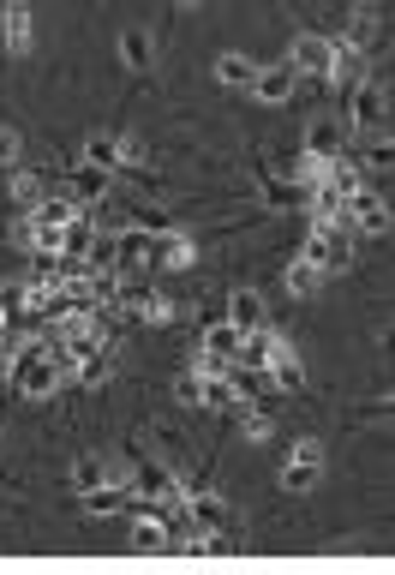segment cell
I'll return each instance as SVG.
<instances>
[{
  "instance_id": "cell-1",
  "label": "cell",
  "mask_w": 395,
  "mask_h": 575,
  "mask_svg": "<svg viewBox=\"0 0 395 575\" xmlns=\"http://www.w3.org/2000/svg\"><path fill=\"white\" fill-rule=\"evenodd\" d=\"M300 258H312V264L330 276V270H348V264H354V240H348V228H342L336 216H312V234H306Z\"/></svg>"
},
{
  "instance_id": "cell-2",
  "label": "cell",
  "mask_w": 395,
  "mask_h": 575,
  "mask_svg": "<svg viewBox=\"0 0 395 575\" xmlns=\"http://www.w3.org/2000/svg\"><path fill=\"white\" fill-rule=\"evenodd\" d=\"M288 66L306 72V78L336 84V72H342V42H330V36H300V42L288 48Z\"/></svg>"
},
{
  "instance_id": "cell-3",
  "label": "cell",
  "mask_w": 395,
  "mask_h": 575,
  "mask_svg": "<svg viewBox=\"0 0 395 575\" xmlns=\"http://www.w3.org/2000/svg\"><path fill=\"white\" fill-rule=\"evenodd\" d=\"M348 120H354V132H390V96H384V84H354V96H348Z\"/></svg>"
},
{
  "instance_id": "cell-4",
  "label": "cell",
  "mask_w": 395,
  "mask_h": 575,
  "mask_svg": "<svg viewBox=\"0 0 395 575\" xmlns=\"http://www.w3.org/2000/svg\"><path fill=\"white\" fill-rule=\"evenodd\" d=\"M318 480H324V444L318 438H300L288 450V462H282V486L288 492H312Z\"/></svg>"
},
{
  "instance_id": "cell-5",
  "label": "cell",
  "mask_w": 395,
  "mask_h": 575,
  "mask_svg": "<svg viewBox=\"0 0 395 575\" xmlns=\"http://www.w3.org/2000/svg\"><path fill=\"white\" fill-rule=\"evenodd\" d=\"M180 510H186L192 534H228V522H234V510H228V498H222V492H186V498H180Z\"/></svg>"
},
{
  "instance_id": "cell-6",
  "label": "cell",
  "mask_w": 395,
  "mask_h": 575,
  "mask_svg": "<svg viewBox=\"0 0 395 575\" xmlns=\"http://www.w3.org/2000/svg\"><path fill=\"white\" fill-rule=\"evenodd\" d=\"M84 156L96 162V168H120V162H144V144H132V138H120V132H96L90 144H84Z\"/></svg>"
},
{
  "instance_id": "cell-7",
  "label": "cell",
  "mask_w": 395,
  "mask_h": 575,
  "mask_svg": "<svg viewBox=\"0 0 395 575\" xmlns=\"http://www.w3.org/2000/svg\"><path fill=\"white\" fill-rule=\"evenodd\" d=\"M150 258H156V246H150V234H144V228L114 234V276H132V270H144Z\"/></svg>"
},
{
  "instance_id": "cell-8",
  "label": "cell",
  "mask_w": 395,
  "mask_h": 575,
  "mask_svg": "<svg viewBox=\"0 0 395 575\" xmlns=\"http://www.w3.org/2000/svg\"><path fill=\"white\" fill-rule=\"evenodd\" d=\"M126 492H138V498H156V504H168V498H180V486H174V474H168V468H156V462H138V468L126 474Z\"/></svg>"
},
{
  "instance_id": "cell-9",
  "label": "cell",
  "mask_w": 395,
  "mask_h": 575,
  "mask_svg": "<svg viewBox=\"0 0 395 575\" xmlns=\"http://www.w3.org/2000/svg\"><path fill=\"white\" fill-rule=\"evenodd\" d=\"M294 84H300V72L282 60V66H258V78H252V96L258 102H288L294 96Z\"/></svg>"
},
{
  "instance_id": "cell-10",
  "label": "cell",
  "mask_w": 395,
  "mask_h": 575,
  "mask_svg": "<svg viewBox=\"0 0 395 575\" xmlns=\"http://www.w3.org/2000/svg\"><path fill=\"white\" fill-rule=\"evenodd\" d=\"M264 384H270V390H300V384H306V366H300V354H294L288 342L264 360Z\"/></svg>"
},
{
  "instance_id": "cell-11",
  "label": "cell",
  "mask_w": 395,
  "mask_h": 575,
  "mask_svg": "<svg viewBox=\"0 0 395 575\" xmlns=\"http://www.w3.org/2000/svg\"><path fill=\"white\" fill-rule=\"evenodd\" d=\"M0 36H6L12 54L30 48V6H24V0H6V12H0Z\"/></svg>"
},
{
  "instance_id": "cell-12",
  "label": "cell",
  "mask_w": 395,
  "mask_h": 575,
  "mask_svg": "<svg viewBox=\"0 0 395 575\" xmlns=\"http://www.w3.org/2000/svg\"><path fill=\"white\" fill-rule=\"evenodd\" d=\"M306 156H312V162H336V156H342L336 120H312V126H306Z\"/></svg>"
},
{
  "instance_id": "cell-13",
  "label": "cell",
  "mask_w": 395,
  "mask_h": 575,
  "mask_svg": "<svg viewBox=\"0 0 395 575\" xmlns=\"http://www.w3.org/2000/svg\"><path fill=\"white\" fill-rule=\"evenodd\" d=\"M264 204H270V210H306V204H312V186H300V180H270V186H264Z\"/></svg>"
},
{
  "instance_id": "cell-14",
  "label": "cell",
  "mask_w": 395,
  "mask_h": 575,
  "mask_svg": "<svg viewBox=\"0 0 395 575\" xmlns=\"http://www.w3.org/2000/svg\"><path fill=\"white\" fill-rule=\"evenodd\" d=\"M318 282H324V270H318L312 258H294V264L282 270V288H288L294 300H306V294H318Z\"/></svg>"
},
{
  "instance_id": "cell-15",
  "label": "cell",
  "mask_w": 395,
  "mask_h": 575,
  "mask_svg": "<svg viewBox=\"0 0 395 575\" xmlns=\"http://www.w3.org/2000/svg\"><path fill=\"white\" fill-rule=\"evenodd\" d=\"M228 324H234L240 336H246V330H258V324H264V300H258L252 288H240V294L228 300Z\"/></svg>"
},
{
  "instance_id": "cell-16",
  "label": "cell",
  "mask_w": 395,
  "mask_h": 575,
  "mask_svg": "<svg viewBox=\"0 0 395 575\" xmlns=\"http://www.w3.org/2000/svg\"><path fill=\"white\" fill-rule=\"evenodd\" d=\"M198 408H222V414L234 408V414H240L246 402H240V390H234V378L222 372V378H204V390H198Z\"/></svg>"
},
{
  "instance_id": "cell-17",
  "label": "cell",
  "mask_w": 395,
  "mask_h": 575,
  "mask_svg": "<svg viewBox=\"0 0 395 575\" xmlns=\"http://www.w3.org/2000/svg\"><path fill=\"white\" fill-rule=\"evenodd\" d=\"M84 510H90V516H114V510H126V480H102V486H90V492H84Z\"/></svg>"
},
{
  "instance_id": "cell-18",
  "label": "cell",
  "mask_w": 395,
  "mask_h": 575,
  "mask_svg": "<svg viewBox=\"0 0 395 575\" xmlns=\"http://www.w3.org/2000/svg\"><path fill=\"white\" fill-rule=\"evenodd\" d=\"M132 552H168V522L162 516H132Z\"/></svg>"
},
{
  "instance_id": "cell-19",
  "label": "cell",
  "mask_w": 395,
  "mask_h": 575,
  "mask_svg": "<svg viewBox=\"0 0 395 575\" xmlns=\"http://www.w3.org/2000/svg\"><path fill=\"white\" fill-rule=\"evenodd\" d=\"M252 78H258V66H252L246 54H222V60H216V84H228V90H252Z\"/></svg>"
},
{
  "instance_id": "cell-20",
  "label": "cell",
  "mask_w": 395,
  "mask_h": 575,
  "mask_svg": "<svg viewBox=\"0 0 395 575\" xmlns=\"http://www.w3.org/2000/svg\"><path fill=\"white\" fill-rule=\"evenodd\" d=\"M120 60H126L132 72H150V60H156L150 36H144V30H120Z\"/></svg>"
},
{
  "instance_id": "cell-21",
  "label": "cell",
  "mask_w": 395,
  "mask_h": 575,
  "mask_svg": "<svg viewBox=\"0 0 395 575\" xmlns=\"http://www.w3.org/2000/svg\"><path fill=\"white\" fill-rule=\"evenodd\" d=\"M102 192H108V168H96V162H84V168L72 174V198H78V204H96Z\"/></svg>"
},
{
  "instance_id": "cell-22",
  "label": "cell",
  "mask_w": 395,
  "mask_h": 575,
  "mask_svg": "<svg viewBox=\"0 0 395 575\" xmlns=\"http://www.w3.org/2000/svg\"><path fill=\"white\" fill-rule=\"evenodd\" d=\"M198 348H210V354H222V360H240V330L222 318V324H210V330H204V342H198Z\"/></svg>"
},
{
  "instance_id": "cell-23",
  "label": "cell",
  "mask_w": 395,
  "mask_h": 575,
  "mask_svg": "<svg viewBox=\"0 0 395 575\" xmlns=\"http://www.w3.org/2000/svg\"><path fill=\"white\" fill-rule=\"evenodd\" d=\"M102 480H108V462H102V456H78V462H72V486H78V492H90V486H102Z\"/></svg>"
},
{
  "instance_id": "cell-24",
  "label": "cell",
  "mask_w": 395,
  "mask_h": 575,
  "mask_svg": "<svg viewBox=\"0 0 395 575\" xmlns=\"http://www.w3.org/2000/svg\"><path fill=\"white\" fill-rule=\"evenodd\" d=\"M168 246H162V264H174V270H186L192 258H198V240H186V234H162Z\"/></svg>"
},
{
  "instance_id": "cell-25",
  "label": "cell",
  "mask_w": 395,
  "mask_h": 575,
  "mask_svg": "<svg viewBox=\"0 0 395 575\" xmlns=\"http://www.w3.org/2000/svg\"><path fill=\"white\" fill-rule=\"evenodd\" d=\"M12 198H18L24 210H36V204H42V174H18V180H12Z\"/></svg>"
},
{
  "instance_id": "cell-26",
  "label": "cell",
  "mask_w": 395,
  "mask_h": 575,
  "mask_svg": "<svg viewBox=\"0 0 395 575\" xmlns=\"http://www.w3.org/2000/svg\"><path fill=\"white\" fill-rule=\"evenodd\" d=\"M198 390H204V378H198V372H186V378L174 384V396H180L186 408H198Z\"/></svg>"
},
{
  "instance_id": "cell-27",
  "label": "cell",
  "mask_w": 395,
  "mask_h": 575,
  "mask_svg": "<svg viewBox=\"0 0 395 575\" xmlns=\"http://www.w3.org/2000/svg\"><path fill=\"white\" fill-rule=\"evenodd\" d=\"M12 162H18V132L0 126V168H12Z\"/></svg>"
},
{
  "instance_id": "cell-28",
  "label": "cell",
  "mask_w": 395,
  "mask_h": 575,
  "mask_svg": "<svg viewBox=\"0 0 395 575\" xmlns=\"http://www.w3.org/2000/svg\"><path fill=\"white\" fill-rule=\"evenodd\" d=\"M270 432H276V426H270V420H264V414H252V420H246V438H252V444H264V438H270Z\"/></svg>"
},
{
  "instance_id": "cell-29",
  "label": "cell",
  "mask_w": 395,
  "mask_h": 575,
  "mask_svg": "<svg viewBox=\"0 0 395 575\" xmlns=\"http://www.w3.org/2000/svg\"><path fill=\"white\" fill-rule=\"evenodd\" d=\"M174 6H198V0H174Z\"/></svg>"
},
{
  "instance_id": "cell-30",
  "label": "cell",
  "mask_w": 395,
  "mask_h": 575,
  "mask_svg": "<svg viewBox=\"0 0 395 575\" xmlns=\"http://www.w3.org/2000/svg\"><path fill=\"white\" fill-rule=\"evenodd\" d=\"M0 360H6V336H0Z\"/></svg>"
}]
</instances>
